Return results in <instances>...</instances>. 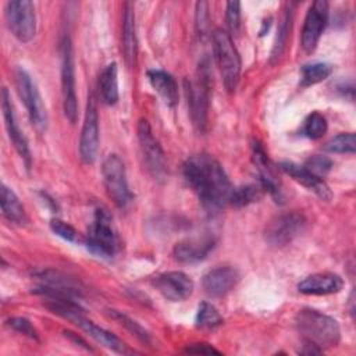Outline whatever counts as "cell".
<instances>
[{
  "label": "cell",
  "mask_w": 356,
  "mask_h": 356,
  "mask_svg": "<svg viewBox=\"0 0 356 356\" xmlns=\"http://www.w3.org/2000/svg\"><path fill=\"white\" fill-rule=\"evenodd\" d=\"M182 172L209 213H217L229 203L234 188L224 168L213 156L206 153L191 156L184 163Z\"/></svg>",
  "instance_id": "1"
},
{
  "label": "cell",
  "mask_w": 356,
  "mask_h": 356,
  "mask_svg": "<svg viewBox=\"0 0 356 356\" xmlns=\"http://www.w3.org/2000/svg\"><path fill=\"white\" fill-rule=\"evenodd\" d=\"M295 324L303 339L320 349L337 346L341 341V328L338 321L318 310H299L295 317Z\"/></svg>",
  "instance_id": "2"
},
{
  "label": "cell",
  "mask_w": 356,
  "mask_h": 356,
  "mask_svg": "<svg viewBox=\"0 0 356 356\" xmlns=\"http://www.w3.org/2000/svg\"><path fill=\"white\" fill-rule=\"evenodd\" d=\"M211 88V74L209 63L203 61L192 79H185V95L191 120L199 132H204L207 127L209 100Z\"/></svg>",
  "instance_id": "3"
},
{
  "label": "cell",
  "mask_w": 356,
  "mask_h": 356,
  "mask_svg": "<svg viewBox=\"0 0 356 356\" xmlns=\"http://www.w3.org/2000/svg\"><path fill=\"white\" fill-rule=\"evenodd\" d=\"M213 50L222 83L228 92H234L241 75V57L228 32L216 29L213 33Z\"/></svg>",
  "instance_id": "4"
},
{
  "label": "cell",
  "mask_w": 356,
  "mask_h": 356,
  "mask_svg": "<svg viewBox=\"0 0 356 356\" xmlns=\"http://www.w3.org/2000/svg\"><path fill=\"white\" fill-rule=\"evenodd\" d=\"M85 245L93 254L104 259H110L118 252L120 239L113 227V220L104 209L96 210L86 234Z\"/></svg>",
  "instance_id": "5"
},
{
  "label": "cell",
  "mask_w": 356,
  "mask_h": 356,
  "mask_svg": "<svg viewBox=\"0 0 356 356\" xmlns=\"http://www.w3.org/2000/svg\"><path fill=\"white\" fill-rule=\"evenodd\" d=\"M15 83L32 125L39 132H43L47 127V111L35 81L25 68L18 67L15 70Z\"/></svg>",
  "instance_id": "6"
},
{
  "label": "cell",
  "mask_w": 356,
  "mask_h": 356,
  "mask_svg": "<svg viewBox=\"0 0 356 356\" xmlns=\"http://www.w3.org/2000/svg\"><path fill=\"white\" fill-rule=\"evenodd\" d=\"M102 175L108 197L118 207H127L134 196L128 185L125 165L117 154H108L106 157L102 165Z\"/></svg>",
  "instance_id": "7"
},
{
  "label": "cell",
  "mask_w": 356,
  "mask_h": 356,
  "mask_svg": "<svg viewBox=\"0 0 356 356\" xmlns=\"http://www.w3.org/2000/svg\"><path fill=\"white\" fill-rule=\"evenodd\" d=\"M61 96L63 110L65 118L74 124L78 117V102L75 90V63L72 44L70 38H64L61 42Z\"/></svg>",
  "instance_id": "8"
},
{
  "label": "cell",
  "mask_w": 356,
  "mask_h": 356,
  "mask_svg": "<svg viewBox=\"0 0 356 356\" xmlns=\"http://www.w3.org/2000/svg\"><path fill=\"white\" fill-rule=\"evenodd\" d=\"M138 142L140 154L143 159V164L146 165V170L154 179H164L167 175V161L165 154L159 143V140L154 138L150 124L147 120L142 118L138 124Z\"/></svg>",
  "instance_id": "9"
},
{
  "label": "cell",
  "mask_w": 356,
  "mask_h": 356,
  "mask_svg": "<svg viewBox=\"0 0 356 356\" xmlns=\"http://www.w3.org/2000/svg\"><path fill=\"white\" fill-rule=\"evenodd\" d=\"M6 21L11 33L22 43L31 42L36 35V13L32 1L15 0L6 4Z\"/></svg>",
  "instance_id": "10"
},
{
  "label": "cell",
  "mask_w": 356,
  "mask_h": 356,
  "mask_svg": "<svg viewBox=\"0 0 356 356\" xmlns=\"http://www.w3.org/2000/svg\"><path fill=\"white\" fill-rule=\"evenodd\" d=\"M306 227V218L296 211L275 216L266 225L264 236L270 245L284 246L299 236Z\"/></svg>",
  "instance_id": "11"
},
{
  "label": "cell",
  "mask_w": 356,
  "mask_h": 356,
  "mask_svg": "<svg viewBox=\"0 0 356 356\" xmlns=\"http://www.w3.org/2000/svg\"><path fill=\"white\" fill-rule=\"evenodd\" d=\"M99 150V114L93 95L89 96L85 110L83 125L79 138V156L83 163L92 164Z\"/></svg>",
  "instance_id": "12"
},
{
  "label": "cell",
  "mask_w": 356,
  "mask_h": 356,
  "mask_svg": "<svg viewBox=\"0 0 356 356\" xmlns=\"http://www.w3.org/2000/svg\"><path fill=\"white\" fill-rule=\"evenodd\" d=\"M328 21V3L324 0H316L305 18L302 35H300V44L305 53H312L327 25Z\"/></svg>",
  "instance_id": "13"
},
{
  "label": "cell",
  "mask_w": 356,
  "mask_h": 356,
  "mask_svg": "<svg viewBox=\"0 0 356 356\" xmlns=\"http://www.w3.org/2000/svg\"><path fill=\"white\" fill-rule=\"evenodd\" d=\"M156 289L171 302H182L188 299L195 288L192 278L182 271H168L159 275L154 281Z\"/></svg>",
  "instance_id": "14"
},
{
  "label": "cell",
  "mask_w": 356,
  "mask_h": 356,
  "mask_svg": "<svg viewBox=\"0 0 356 356\" xmlns=\"http://www.w3.org/2000/svg\"><path fill=\"white\" fill-rule=\"evenodd\" d=\"M1 110H3V118H4V124L10 136V140L13 142L15 150L18 152V154L21 156V159H24L26 168H29L31 165V150L28 146V140L25 138V135L22 134V131L18 127L17 118H15V113H14V106L11 102V96L7 90V88L1 89Z\"/></svg>",
  "instance_id": "15"
},
{
  "label": "cell",
  "mask_w": 356,
  "mask_h": 356,
  "mask_svg": "<svg viewBox=\"0 0 356 356\" xmlns=\"http://www.w3.org/2000/svg\"><path fill=\"white\" fill-rule=\"evenodd\" d=\"M252 159L256 165L261 188L267 191L275 199V202L282 200L281 182L274 171V165L270 161L266 150L257 140H254L252 145Z\"/></svg>",
  "instance_id": "16"
},
{
  "label": "cell",
  "mask_w": 356,
  "mask_h": 356,
  "mask_svg": "<svg viewBox=\"0 0 356 356\" xmlns=\"http://www.w3.org/2000/svg\"><path fill=\"white\" fill-rule=\"evenodd\" d=\"M239 281V273L232 266H218L209 270L202 280L203 289L211 298H221L231 292Z\"/></svg>",
  "instance_id": "17"
},
{
  "label": "cell",
  "mask_w": 356,
  "mask_h": 356,
  "mask_svg": "<svg viewBox=\"0 0 356 356\" xmlns=\"http://www.w3.org/2000/svg\"><path fill=\"white\" fill-rule=\"evenodd\" d=\"M68 320H71L74 324H76L81 330H83L89 337H92L95 341L100 342L103 346L117 352V353H128V348L127 345L113 332L104 330L103 327L95 324L93 321L88 320L82 312H75L72 314H70L67 317Z\"/></svg>",
  "instance_id": "18"
},
{
  "label": "cell",
  "mask_w": 356,
  "mask_h": 356,
  "mask_svg": "<svg viewBox=\"0 0 356 356\" xmlns=\"http://www.w3.org/2000/svg\"><path fill=\"white\" fill-rule=\"evenodd\" d=\"M214 245H216V239L209 235L188 238L178 242L174 246L172 254L175 260L181 263H196L206 259L207 254L213 250Z\"/></svg>",
  "instance_id": "19"
},
{
  "label": "cell",
  "mask_w": 356,
  "mask_h": 356,
  "mask_svg": "<svg viewBox=\"0 0 356 356\" xmlns=\"http://www.w3.org/2000/svg\"><path fill=\"white\" fill-rule=\"evenodd\" d=\"M280 168L288 174L293 181L303 185L309 191H313L320 199L330 200L332 197V192L330 186L325 184L323 178L316 177L309 170H306L303 165H299L293 161H281Z\"/></svg>",
  "instance_id": "20"
},
{
  "label": "cell",
  "mask_w": 356,
  "mask_h": 356,
  "mask_svg": "<svg viewBox=\"0 0 356 356\" xmlns=\"http://www.w3.org/2000/svg\"><path fill=\"white\" fill-rule=\"evenodd\" d=\"M343 281L334 273H316L298 284L299 292L305 295H331L342 289Z\"/></svg>",
  "instance_id": "21"
},
{
  "label": "cell",
  "mask_w": 356,
  "mask_h": 356,
  "mask_svg": "<svg viewBox=\"0 0 356 356\" xmlns=\"http://www.w3.org/2000/svg\"><path fill=\"white\" fill-rule=\"evenodd\" d=\"M121 46L125 58V64L132 68L136 64L138 54V40L135 31V13L134 4L125 3L122 13V31H121Z\"/></svg>",
  "instance_id": "22"
},
{
  "label": "cell",
  "mask_w": 356,
  "mask_h": 356,
  "mask_svg": "<svg viewBox=\"0 0 356 356\" xmlns=\"http://www.w3.org/2000/svg\"><path fill=\"white\" fill-rule=\"evenodd\" d=\"M147 78L152 88L168 107H174L178 103V85L171 74L163 70H149Z\"/></svg>",
  "instance_id": "23"
},
{
  "label": "cell",
  "mask_w": 356,
  "mask_h": 356,
  "mask_svg": "<svg viewBox=\"0 0 356 356\" xmlns=\"http://www.w3.org/2000/svg\"><path fill=\"white\" fill-rule=\"evenodd\" d=\"M97 88L103 103L113 106L118 102V78L115 63H110L102 70L99 75Z\"/></svg>",
  "instance_id": "24"
},
{
  "label": "cell",
  "mask_w": 356,
  "mask_h": 356,
  "mask_svg": "<svg viewBox=\"0 0 356 356\" xmlns=\"http://www.w3.org/2000/svg\"><path fill=\"white\" fill-rule=\"evenodd\" d=\"M0 203H1V213L8 221L17 222V224H21L25 221L24 206L21 204L15 192L11 188H8L6 184H1Z\"/></svg>",
  "instance_id": "25"
},
{
  "label": "cell",
  "mask_w": 356,
  "mask_h": 356,
  "mask_svg": "<svg viewBox=\"0 0 356 356\" xmlns=\"http://www.w3.org/2000/svg\"><path fill=\"white\" fill-rule=\"evenodd\" d=\"M332 72V65L328 63H312L302 67L300 86L316 85L327 79Z\"/></svg>",
  "instance_id": "26"
},
{
  "label": "cell",
  "mask_w": 356,
  "mask_h": 356,
  "mask_svg": "<svg viewBox=\"0 0 356 356\" xmlns=\"http://www.w3.org/2000/svg\"><path fill=\"white\" fill-rule=\"evenodd\" d=\"M195 323L199 328H216L222 324V317L218 310L209 302H202L199 305Z\"/></svg>",
  "instance_id": "27"
},
{
  "label": "cell",
  "mask_w": 356,
  "mask_h": 356,
  "mask_svg": "<svg viewBox=\"0 0 356 356\" xmlns=\"http://www.w3.org/2000/svg\"><path fill=\"white\" fill-rule=\"evenodd\" d=\"M261 195H263V188H259L256 185H245V186L234 188L229 197V203L236 207L248 206L250 203L257 202L261 197Z\"/></svg>",
  "instance_id": "28"
},
{
  "label": "cell",
  "mask_w": 356,
  "mask_h": 356,
  "mask_svg": "<svg viewBox=\"0 0 356 356\" xmlns=\"http://www.w3.org/2000/svg\"><path fill=\"white\" fill-rule=\"evenodd\" d=\"M110 316L117 320L121 325H124L128 331H131L138 339H140L142 342L150 345L152 343V337L150 334L147 332V330H145L139 323H136L135 320H132L131 317H128L127 314H124L122 312H118V310H108Z\"/></svg>",
  "instance_id": "29"
},
{
  "label": "cell",
  "mask_w": 356,
  "mask_h": 356,
  "mask_svg": "<svg viewBox=\"0 0 356 356\" xmlns=\"http://www.w3.org/2000/svg\"><path fill=\"white\" fill-rule=\"evenodd\" d=\"M324 149L330 153H349L353 154L356 149V139L353 132H343L327 142Z\"/></svg>",
  "instance_id": "30"
},
{
  "label": "cell",
  "mask_w": 356,
  "mask_h": 356,
  "mask_svg": "<svg viewBox=\"0 0 356 356\" xmlns=\"http://www.w3.org/2000/svg\"><path fill=\"white\" fill-rule=\"evenodd\" d=\"M325 132H327L325 117L317 111L312 113L303 124V134L310 139H320Z\"/></svg>",
  "instance_id": "31"
},
{
  "label": "cell",
  "mask_w": 356,
  "mask_h": 356,
  "mask_svg": "<svg viewBox=\"0 0 356 356\" xmlns=\"http://www.w3.org/2000/svg\"><path fill=\"white\" fill-rule=\"evenodd\" d=\"M306 170H309L312 174H314L316 177L318 178H324L330 170L332 168V161L325 157V156H321V154H314V156H310L305 165H303Z\"/></svg>",
  "instance_id": "32"
},
{
  "label": "cell",
  "mask_w": 356,
  "mask_h": 356,
  "mask_svg": "<svg viewBox=\"0 0 356 356\" xmlns=\"http://www.w3.org/2000/svg\"><path fill=\"white\" fill-rule=\"evenodd\" d=\"M289 29H291V13H286L284 15V19L282 22L280 24V28H278V32H277V40L274 43V47H273V58H278L285 47V43H286V38H288V33H289Z\"/></svg>",
  "instance_id": "33"
},
{
  "label": "cell",
  "mask_w": 356,
  "mask_h": 356,
  "mask_svg": "<svg viewBox=\"0 0 356 356\" xmlns=\"http://www.w3.org/2000/svg\"><path fill=\"white\" fill-rule=\"evenodd\" d=\"M209 4L206 1H199L196 4V31L200 39L206 38L209 35V13H207Z\"/></svg>",
  "instance_id": "34"
},
{
  "label": "cell",
  "mask_w": 356,
  "mask_h": 356,
  "mask_svg": "<svg viewBox=\"0 0 356 356\" xmlns=\"http://www.w3.org/2000/svg\"><path fill=\"white\" fill-rule=\"evenodd\" d=\"M50 228L57 236L63 238L64 241H68V242H75L76 241L78 234H76L75 228L72 225H70L68 222L60 220V218H53L50 221Z\"/></svg>",
  "instance_id": "35"
},
{
  "label": "cell",
  "mask_w": 356,
  "mask_h": 356,
  "mask_svg": "<svg viewBox=\"0 0 356 356\" xmlns=\"http://www.w3.org/2000/svg\"><path fill=\"white\" fill-rule=\"evenodd\" d=\"M225 19L231 33H236L241 25V3L228 1L225 7Z\"/></svg>",
  "instance_id": "36"
},
{
  "label": "cell",
  "mask_w": 356,
  "mask_h": 356,
  "mask_svg": "<svg viewBox=\"0 0 356 356\" xmlns=\"http://www.w3.org/2000/svg\"><path fill=\"white\" fill-rule=\"evenodd\" d=\"M7 325L11 327L13 330L26 335L28 338H32V339H38V332L35 330V327L32 325V323L25 318V317H11L7 320Z\"/></svg>",
  "instance_id": "37"
},
{
  "label": "cell",
  "mask_w": 356,
  "mask_h": 356,
  "mask_svg": "<svg viewBox=\"0 0 356 356\" xmlns=\"http://www.w3.org/2000/svg\"><path fill=\"white\" fill-rule=\"evenodd\" d=\"M186 352L188 353H196V355H220V350H217L216 348H213L211 345L209 343H193L191 346L186 348Z\"/></svg>",
  "instance_id": "38"
}]
</instances>
